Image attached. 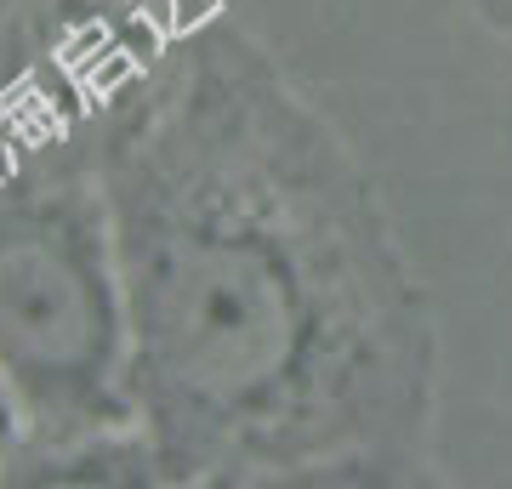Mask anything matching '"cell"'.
I'll return each instance as SVG.
<instances>
[{
    "instance_id": "obj_4",
    "label": "cell",
    "mask_w": 512,
    "mask_h": 489,
    "mask_svg": "<svg viewBox=\"0 0 512 489\" xmlns=\"http://www.w3.org/2000/svg\"><path fill=\"white\" fill-rule=\"evenodd\" d=\"M0 484H165V467L143 427L97 438H69V444H29L0 461Z\"/></svg>"
},
{
    "instance_id": "obj_3",
    "label": "cell",
    "mask_w": 512,
    "mask_h": 489,
    "mask_svg": "<svg viewBox=\"0 0 512 489\" xmlns=\"http://www.w3.org/2000/svg\"><path fill=\"white\" fill-rule=\"evenodd\" d=\"M205 0H0V165L109 143Z\"/></svg>"
},
{
    "instance_id": "obj_1",
    "label": "cell",
    "mask_w": 512,
    "mask_h": 489,
    "mask_svg": "<svg viewBox=\"0 0 512 489\" xmlns=\"http://www.w3.org/2000/svg\"><path fill=\"white\" fill-rule=\"evenodd\" d=\"M131 399L165 484H427L439 319L387 200L268 40L205 0L109 131Z\"/></svg>"
},
{
    "instance_id": "obj_5",
    "label": "cell",
    "mask_w": 512,
    "mask_h": 489,
    "mask_svg": "<svg viewBox=\"0 0 512 489\" xmlns=\"http://www.w3.org/2000/svg\"><path fill=\"white\" fill-rule=\"evenodd\" d=\"M18 438H23V416H18V399H12V387L0 381V461L18 450Z\"/></svg>"
},
{
    "instance_id": "obj_6",
    "label": "cell",
    "mask_w": 512,
    "mask_h": 489,
    "mask_svg": "<svg viewBox=\"0 0 512 489\" xmlns=\"http://www.w3.org/2000/svg\"><path fill=\"white\" fill-rule=\"evenodd\" d=\"M467 6H473L478 18H484V23L495 29V35H501V40L512 46V0H467Z\"/></svg>"
},
{
    "instance_id": "obj_2",
    "label": "cell",
    "mask_w": 512,
    "mask_h": 489,
    "mask_svg": "<svg viewBox=\"0 0 512 489\" xmlns=\"http://www.w3.org/2000/svg\"><path fill=\"white\" fill-rule=\"evenodd\" d=\"M103 154L63 143L0 165V381L29 444L143 427Z\"/></svg>"
}]
</instances>
